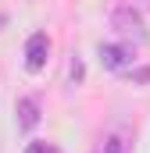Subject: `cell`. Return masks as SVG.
Wrapping results in <instances>:
<instances>
[{
    "label": "cell",
    "mask_w": 150,
    "mask_h": 153,
    "mask_svg": "<svg viewBox=\"0 0 150 153\" xmlns=\"http://www.w3.org/2000/svg\"><path fill=\"white\" fill-rule=\"evenodd\" d=\"M111 25L122 32L125 39H136V43H143L147 39V29H143V14L132 7V4H125V7H118L111 14Z\"/></svg>",
    "instance_id": "6da1fadb"
},
{
    "label": "cell",
    "mask_w": 150,
    "mask_h": 153,
    "mask_svg": "<svg viewBox=\"0 0 150 153\" xmlns=\"http://www.w3.org/2000/svg\"><path fill=\"white\" fill-rule=\"evenodd\" d=\"M132 61H136L132 43H100V64L107 71H125Z\"/></svg>",
    "instance_id": "7a4b0ae2"
},
{
    "label": "cell",
    "mask_w": 150,
    "mask_h": 153,
    "mask_svg": "<svg viewBox=\"0 0 150 153\" xmlns=\"http://www.w3.org/2000/svg\"><path fill=\"white\" fill-rule=\"evenodd\" d=\"M46 57H50V39L46 32H32L25 43V68L29 71H43L46 68Z\"/></svg>",
    "instance_id": "3957f363"
},
{
    "label": "cell",
    "mask_w": 150,
    "mask_h": 153,
    "mask_svg": "<svg viewBox=\"0 0 150 153\" xmlns=\"http://www.w3.org/2000/svg\"><path fill=\"white\" fill-rule=\"evenodd\" d=\"M14 114H18V128H36V121H39V103L32 100V96H22L18 103H14Z\"/></svg>",
    "instance_id": "277c9868"
},
{
    "label": "cell",
    "mask_w": 150,
    "mask_h": 153,
    "mask_svg": "<svg viewBox=\"0 0 150 153\" xmlns=\"http://www.w3.org/2000/svg\"><path fill=\"white\" fill-rule=\"evenodd\" d=\"M25 153H61V146H54V143H29Z\"/></svg>",
    "instance_id": "5b68a950"
},
{
    "label": "cell",
    "mask_w": 150,
    "mask_h": 153,
    "mask_svg": "<svg viewBox=\"0 0 150 153\" xmlns=\"http://www.w3.org/2000/svg\"><path fill=\"white\" fill-rule=\"evenodd\" d=\"M107 153H125V150L118 146V139H111V146H107Z\"/></svg>",
    "instance_id": "8992f818"
},
{
    "label": "cell",
    "mask_w": 150,
    "mask_h": 153,
    "mask_svg": "<svg viewBox=\"0 0 150 153\" xmlns=\"http://www.w3.org/2000/svg\"><path fill=\"white\" fill-rule=\"evenodd\" d=\"M4 22H7V18H4V14H0V29H4Z\"/></svg>",
    "instance_id": "52a82bcc"
}]
</instances>
